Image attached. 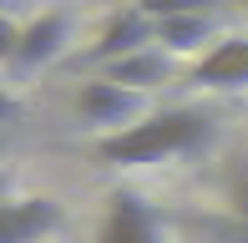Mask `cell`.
<instances>
[{
  "label": "cell",
  "mask_w": 248,
  "mask_h": 243,
  "mask_svg": "<svg viewBox=\"0 0 248 243\" xmlns=\"http://www.w3.org/2000/svg\"><path fill=\"white\" fill-rule=\"evenodd\" d=\"M213 142V117L198 106H167L142 122H132L127 132H111L96 142V157L107 167H152L167 157H187V152Z\"/></svg>",
  "instance_id": "obj_1"
},
{
  "label": "cell",
  "mask_w": 248,
  "mask_h": 243,
  "mask_svg": "<svg viewBox=\"0 0 248 243\" xmlns=\"http://www.w3.org/2000/svg\"><path fill=\"white\" fill-rule=\"evenodd\" d=\"M71 46V15L66 10H41L26 26H5V71L10 81H26V76L46 71L66 56Z\"/></svg>",
  "instance_id": "obj_2"
},
{
  "label": "cell",
  "mask_w": 248,
  "mask_h": 243,
  "mask_svg": "<svg viewBox=\"0 0 248 243\" xmlns=\"http://www.w3.org/2000/svg\"><path fill=\"white\" fill-rule=\"evenodd\" d=\"M71 106H76V117H81V127H96V132H127L132 122H142V117H152L147 112V91H132V86H122V81H86L81 91L71 96Z\"/></svg>",
  "instance_id": "obj_3"
},
{
  "label": "cell",
  "mask_w": 248,
  "mask_h": 243,
  "mask_svg": "<svg viewBox=\"0 0 248 243\" xmlns=\"http://www.w3.org/2000/svg\"><path fill=\"white\" fill-rule=\"evenodd\" d=\"M147 46H157V20L132 0L127 10H117V15L101 26V36H96V46L86 51V61L92 66H117L127 56H137V51H147Z\"/></svg>",
  "instance_id": "obj_4"
},
{
  "label": "cell",
  "mask_w": 248,
  "mask_h": 243,
  "mask_svg": "<svg viewBox=\"0 0 248 243\" xmlns=\"http://www.w3.org/2000/svg\"><path fill=\"white\" fill-rule=\"evenodd\" d=\"M96 243H167L162 213L152 203H142L137 193H111L107 218L96 228Z\"/></svg>",
  "instance_id": "obj_5"
},
{
  "label": "cell",
  "mask_w": 248,
  "mask_h": 243,
  "mask_svg": "<svg viewBox=\"0 0 248 243\" xmlns=\"http://www.w3.org/2000/svg\"><path fill=\"white\" fill-rule=\"evenodd\" d=\"M187 81L202 86V91H238V86H248V36H223V41H213L208 56L193 61Z\"/></svg>",
  "instance_id": "obj_6"
},
{
  "label": "cell",
  "mask_w": 248,
  "mask_h": 243,
  "mask_svg": "<svg viewBox=\"0 0 248 243\" xmlns=\"http://www.w3.org/2000/svg\"><path fill=\"white\" fill-rule=\"evenodd\" d=\"M61 203L56 197H10L5 203V223H0V243H41L46 233L61 228Z\"/></svg>",
  "instance_id": "obj_7"
},
{
  "label": "cell",
  "mask_w": 248,
  "mask_h": 243,
  "mask_svg": "<svg viewBox=\"0 0 248 243\" xmlns=\"http://www.w3.org/2000/svg\"><path fill=\"white\" fill-rule=\"evenodd\" d=\"M208 41H218V15H172L157 20V46L172 56H208Z\"/></svg>",
  "instance_id": "obj_8"
},
{
  "label": "cell",
  "mask_w": 248,
  "mask_h": 243,
  "mask_svg": "<svg viewBox=\"0 0 248 243\" xmlns=\"http://www.w3.org/2000/svg\"><path fill=\"white\" fill-rule=\"evenodd\" d=\"M167 76H172V51H162V46H147V51H137V56L107 66V81H122V86H132V91H152Z\"/></svg>",
  "instance_id": "obj_9"
},
{
  "label": "cell",
  "mask_w": 248,
  "mask_h": 243,
  "mask_svg": "<svg viewBox=\"0 0 248 243\" xmlns=\"http://www.w3.org/2000/svg\"><path fill=\"white\" fill-rule=\"evenodd\" d=\"M152 20H172V15H213L218 0H137Z\"/></svg>",
  "instance_id": "obj_10"
}]
</instances>
